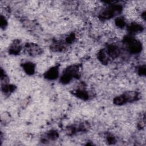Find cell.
I'll list each match as a JSON object with an SVG mask.
<instances>
[{
    "label": "cell",
    "instance_id": "6da1fadb",
    "mask_svg": "<svg viewBox=\"0 0 146 146\" xmlns=\"http://www.w3.org/2000/svg\"><path fill=\"white\" fill-rule=\"evenodd\" d=\"M124 43L127 46L128 50L133 54L140 52L142 50V44L141 42L131 36H127L124 38Z\"/></svg>",
    "mask_w": 146,
    "mask_h": 146
},
{
    "label": "cell",
    "instance_id": "7a4b0ae2",
    "mask_svg": "<svg viewBox=\"0 0 146 146\" xmlns=\"http://www.w3.org/2000/svg\"><path fill=\"white\" fill-rule=\"evenodd\" d=\"M79 74V68L77 66H71L65 70L62 76L60 82L63 83H68L74 78H77Z\"/></svg>",
    "mask_w": 146,
    "mask_h": 146
},
{
    "label": "cell",
    "instance_id": "3957f363",
    "mask_svg": "<svg viewBox=\"0 0 146 146\" xmlns=\"http://www.w3.org/2000/svg\"><path fill=\"white\" fill-rule=\"evenodd\" d=\"M121 10V6L117 4H111L101 13L100 17L103 19H107L112 18L117 13L119 14Z\"/></svg>",
    "mask_w": 146,
    "mask_h": 146
},
{
    "label": "cell",
    "instance_id": "277c9868",
    "mask_svg": "<svg viewBox=\"0 0 146 146\" xmlns=\"http://www.w3.org/2000/svg\"><path fill=\"white\" fill-rule=\"evenodd\" d=\"M27 52L32 56H36L42 53L41 48L37 45L33 43H28L25 46Z\"/></svg>",
    "mask_w": 146,
    "mask_h": 146
},
{
    "label": "cell",
    "instance_id": "5b68a950",
    "mask_svg": "<svg viewBox=\"0 0 146 146\" xmlns=\"http://www.w3.org/2000/svg\"><path fill=\"white\" fill-rule=\"evenodd\" d=\"M59 75V68L58 66H54L50 68L44 74V77L50 80L55 79Z\"/></svg>",
    "mask_w": 146,
    "mask_h": 146
},
{
    "label": "cell",
    "instance_id": "8992f818",
    "mask_svg": "<svg viewBox=\"0 0 146 146\" xmlns=\"http://www.w3.org/2000/svg\"><path fill=\"white\" fill-rule=\"evenodd\" d=\"M108 55L112 58H115L119 56L120 54V50L117 46L110 44L108 46L107 50H106Z\"/></svg>",
    "mask_w": 146,
    "mask_h": 146
},
{
    "label": "cell",
    "instance_id": "52a82bcc",
    "mask_svg": "<svg viewBox=\"0 0 146 146\" xmlns=\"http://www.w3.org/2000/svg\"><path fill=\"white\" fill-rule=\"evenodd\" d=\"M128 92L115 97L113 99V103L116 105H123L128 102H130L129 96Z\"/></svg>",
    "mask_w": 146,
    "mask_h": 146
},
{
    "label": "cell",
    "instance_id": "ba28073f",
    "mask_svg": "<svg viewBox=\"0 0 146 146\" xmlns=\"http://www.w3.org/2000/svg\"><path fill=\"white\" fill-rule=\"evenodd\" d=\"M143 30V26L137 23H132L128 27V30L131 34H136L141 32Z\"/></svg>",
    "mask_w": 146,
    "mask_h": 146
},
{
    "label": "cell",
    "instance_id": "9c48e42d",
    "mask_svg": "<svg viewBox=\"0 0 146 146\" xmlns=\"http://www.w3.org/2000/svg\"><path fill=\"white\" fill-rule=\"evenodd\" d=\"M21 50V44L18 40L14 41L13 44L10 46L9 51L12 54H18Z\"/></svg>",
    "mask_w": 146,
    "mask_h": 146
},
{
    "label": "cell",
    "instance_id": "30bf717a",
    "mask_svg": "<svg viewBox=\"0 0 146 146\" xmlns=\"http://www.w3.org/2000/svg\"><path fill=\"white\" fill-rule=\"evenodd\" d=\"M23 69L25 72L27 74L31 75L34 73L35 71V65L31 62H26L22 64Z\"/></svg>",
    "mask_w": 146,
    "mask_h": 146
},
{
    "label": "cell",
    "instance_id": "8fae6325",
    "mask_svg": "<svg viewBox=\"0 0 146 146\" xmlns=\"http://www.w3.org/2000/svg\"><path fill=\"white\" fill-rule=\"evenodd\" d=\"M108 55L106 52V51L104 50H101L98 54V59L100 60V61L103 63V64H107L108 62Z\"/></svg>",
    "mask_w": 146,
    "mask_h": 146
},
{
    "label": "cell",
    "instance_id": "7c38bea8",
    "mask_svg": "<svg viewBox=\"0 0 146 146\" xmlns=\"http://www.w3.org/2000/svg\"><path fill=\"white\" fill-rule=\"evenodd\" d=\"M75 95L83 100H86L88 98V95L87 92L82 90L76 91L75 92Z\"/></svg>",
    "mask_w": 146,
    "mask_h": 146
},
{
    "label": "cell",
    "instance_id": "4fadbf2b",
    "mask_svg": "<svg viewBox=\"0 0 146 146\" xmlns=\"http://www.w3.org/2000/svg\"><path fill=\"white\" fill-rule=\"evenodd\" d=\"M115 25L118 27H124L125 25V22L124 19L123 18H117L115 21Z\"/></svg>",
    "mask_w": 146,
    "mask_h": 146
},
{
    "label": "cell",
    "instance_id": "5bb4252c",
    "mask_svg": "<svg viewBox=\"0 0 146 146\" xmlns=\"http://www.w3.org/2000/svg\"><path fill=\"white\" fill-rule=\"evenodd\" d=\"M138 74L141 75H144L145 74V66H141L138 68Z\"/></svg>",
    "mask_w": 146,
    "mask_h": 146
},
{
    "label": "cell",
    "instance_id": "9a60e30c",
    "mask_svg": "<svg viewBox=\"0 0 146 146\" xmlns=\"http://www.w3.org/2000/svg\"><path fill=\"white\" fill-rule=\"evenodd\" d=\"M7 23V22L6 21V19H5V18L3 16H1V27H5L6 26Z\"/></svg>",
    "mask_w": 146,
    "mask_h": 146
}]
</instances>
